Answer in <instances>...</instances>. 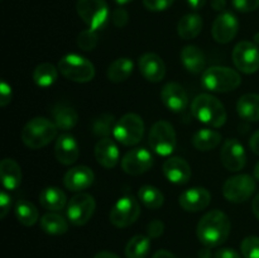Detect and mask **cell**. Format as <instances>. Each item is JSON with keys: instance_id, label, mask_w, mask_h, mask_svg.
<instances>
[{"instance_id": "1", "label": "cell", "mask_w": 259, "mask_h": 258, "mask_svg": "<svg viewBox=\"0 0 259 258\" xmlns=\"http://www.w3.org/2000/svg\"><path fill=\"white\" fill-rule=\"evenodd\" d=\"M232 224L225 212L222 210H211L200 219L196 234L200 242L206 247H219L228 239Z\"/></svg>"}, {"instance_id": "2", "label": "cell", "mask_w": 259, "mask_h": 258, "mask_svg": "<svg viewBox=\"0 0 259 258\" xmlns=\"http://www.w3.org/2000/svg\"><path fill=\"white\" fill-rule=\"evenodd\" d=\"M192 115L201 123L212 128H220L227 123L228 114L222 101L210 94H200L191 104Z\"/></svg>"}, {"instance_id": "3", "label": "cell", "mask_w": 259, "mask_h": 258, "mask_svg": "<svg viewBox=\"0 0 259 258\" xmlns=\"http://www.w3.org/2000/svg\"><path fill=\"white\" fill-rule=\"evenodd\" d=\"M58 128L53 120L45 118V116H37L28 121L22 129V141L28 148L39 149L48 146L57 136Z\"/></svg>"}, {"instance_id": "4", "label": "cell", "mask_w": 259, "mask_h": 258, "mask_svg": "<svg viewBox=\"0 0 259 258\" xmlns=\"http://www.w3.org/2000/svg\"><path fill=\"white\" fill-rule=\"evenodd\" d=\"M201 83L206 90L212 93H229L239 88L242 77L233 68L215 66L202 72Z\"/></svg>"}, {"instance_id": "5", "label": "cell", "mask_w": 259, "mask_h": 258, "mask_svg": "<svg viewBox=\"0 0 259 258\" xmlns=\"http://www.w3.org/2000/svg\"><path fill=\"white\" fill-rule=\"evenodd\" d=\"M58 71L67 80L73 82L85 83L95 77V67L93 62L80 55H66L58 61Z\"/></svg>"}, {"instance_id": "6", "label": "cell", "mask_w": 259, "mask_h": 258, "mask_svg": "<svg viewBox=\"0 0 259 258\" xmlns=\"http://www.w3.org/2000/svg\"><path fill=\"white\" fill-rule=\"evenodd\" d=\"M144 134L143 119L134 113L121 116L115 124L113 136L124 146H136L142 141Z\"/></svg>"}, {"instance_id": "7", "label": "cell", "mask_w": 259, "mask_h": 258, "mask_svg": "<svg viewBox=\"0 0 259 258\" xmlns=\"http://www.w3.org/2000/svg\"><path fill=\"white\" fill-rule=\"evenodd\" d=\"M148 139L151 148L159 156H169L176 148V132L167 120L156 121L149 131Z\"/></svg>"}, {"instance_id": "8", "label": "cell", "mask_w": 259, "mask_h": 258, "mask_svg": "<svg viewBox=\"0 0 259 258\" xmlns=\"http://www.w3.org/2000/svg\"><path fill=\"white\" fill-rule=\"evenodd\" d=\"M76 10L89 29L93 30L103 28L109 17V7L105 0H77Z\"/></svg>"}, {"instance_id": "9", "label": "cell", "mask_w": 259, "mask_h": 258, "mask_svg": "<svg viewBox=\"0 0 259 258\" xmlns=\"http://www.w3.org/2000/svg\"><path fill=\"white\" fill-rule=\"evenodd\" d=\"M255 191V181L250 175H235L229 177L223 185V195L230 202H244Z\"/></svg>"}, {"instance_id": "10", "label": "cell", "mask_w": 259, "mask_h": 258, "mask_svg": "<svg viewBox=\"0 0 259 258\" xmlns=\"http://www.w3.org/2000/svg\"><path fill=\"white\" fill-rule=\"evenodd\" d=\"M141 215V206L138 200L133 196H123L111 207L109 219L116 228H126L138 220Z\"/></svg>"}, {"instance_id": "11", "label": "cell", "mask_w": 259, "mask_h": 258, "mask_svg": "<svg viewBox=\"0 0 259 258\" xmlns=\"http://www.w3.org/2000/svg\"><path fill=\"white\" fill-rule=\"evenodd\" d=\"M96 202L90 194L80 192L67 202V218L73 225H85L95 212Z\"/></svg>"}, {"instance_id": "12", "label": "cell", "mask_w": 259, "mask_h": 258, "mask_svg": "<svg viewBox=\"0 0 259 258\" xmlns=\"http://www.w3.org/2000/svg\"><path fill=\"white\" fill-rule=\"evenodd\" d=\"M235 67L243 73H254L259 70V50L248 40H242L234 47L232 53Z\"/></svg>"}, {"instance_id": "13", "label": "cell", "mask_w": 259, "mask_h": 258, "mask_svg": "<svg viewBox=\"0 0 259 258\" xmlns=\"http://www.w3.org/2000/svg\"><path fill=\"white\" fill-rule=\"evenodd\" d=\"M222 163L228 171L238 172L243 169L247 163V153L238 139L230 138L227 139L223 144L222 152H220Z\"/></svg>"}, {"instance_id": "14", "label": "cell", "mask_w": 259, "mask_h": 258, "mask_svg": "<svg viewBox=\"0 0 259 258\" xmlns=\"http://www.w3.org/2000/svg\"><path fill=\"white\" fill-rule=\"evenodd\" d=\"M153 166V156L146 148H134L124 154L121 159V168L125 174L138 176L144 174Z\"/></svg>"}, {"instance_id": "15", "label": "cell", "mask_w": 259, "mask_h": 258, "mask_svg": "<svg viewBox=\"0 0 259 258\" xmlns=\"http://www.w3.org/2000/svg\"><path fill=\"white\" fill-rule=\"evenodd\" d=\"M239 29V22L237 17L230 12H223L215 18L211 27L212 38L218 43H229L234 39Z\"/></svg>"}, {"instance_id": "16", "label": "cell", "mask_w": 259, "mask_h": 258, "mask_svg": "<svg viewBox=\"0 0 259 258\" xmlns=\"http://www.w3.org/2000/svg\"><path fill=\"white\" fill-rule=\"evenodd\" d=\"M211 200V195L204 187H191L180 195L179 204L185 211L197 212L206 209Z\"/></svg>"}, {"instance_id": "17", "label": "cell", "mask_w": 259, "mask_h": 258, "mask_svg": "<svg viewBox=\"0 0 259 258\" xmlns=\"http://www.w3.org/2000/svg\"><path fill=\"white\" fill-rule=\"evenodd\" d=\"M161 100L168 110L174 113H181L186 109L189 96L180 83L168 82L162 89Z\"/></svg>"}, {"instance_id": "18", "label": "cell", "mask_w": 259, "mask_h": 258, "mask_svg": "<svg viewBox=\"0 0 259 258\" xmlns=\"http://www.w3.org/2000/svg\"><path fill=\"white\" fill-rule=\"evenodd\" d=\"M138 67L143 77L151 82H159L166 75V65L156 53H144L139 57Z\"/></svg>"}, {"instance_id": "19", "label": "cell", "mask_w": 259, "mask_h": 258, "mask_svg": "<svg viewBox=\"0 0 259 258\" xmlns=\"http://www.w3.org/2000/svg\"><path fill=\"white\" fill-rule=\"evenodd\" d=\"M55 156L60 163L65 166L73 164L80 157V147L75 137L71 134H61L55 146Z\"/></svg>"}, {"instance_id": "20", "label": "cell", "mask_w": 259, "mask_h": 258, "mask_svg": "<svg viewBox=\"0 0 259 258\" xmlns=\"http://www.w3.org/2000/svg\"><path fill=\"white\" fill-rule=\"evenodd\" d=\"M94 172L88 166H76L68 169L63 177V184L70 191H82L93 185Z\"/></svg>"}, {"instance_id": "21", "label": "cell", "mask_w": 259, "mask_h": 258, "mask_svg": "<svg viewBox=\"0 0 259 258\" xmlns=\"http://www.w3.org/2000/svg\"><path fill=\"white\" fill-rule=\"evenodd\" d=\"M163 174L169 182L176 185H185L191 179L190 164L180 157H171L163 163Z\"/></svg>"}, {"instance_id": "22", "label": "cell", "mask_w": 259, "mask_h": 258, "mask_svg": "<svg viewBox=\"0 0 259 258\" xmlns=\"http://www.w3.org/2000/svg\"><path fill=\"white\" fill-rule=\"evenodd\" d=\"M95 158L104 168H114L119 162V149L113 139L101 138L95 146Z\"/></svg>"}, {"instance_id": "23", "label": "cell", "mask_w": 259, "mask_h": 258, "mask_svg": "<svg viewBox=\"0 0 259 258\" xmlns=\"http://www.w3.org/2000/svg\"><path fill=\"white\" fill-rule=\"evenodd\" d=\"M0 177L5 190H17L22 184V169L13 158H4L0 162Z\"/></svg>"}, {"instance_id": "24", "label": "cell", "mask_w": 259, "mask_h": 258, "mask_svg": "<svg viewBox=\"0 0 259 258\" xmlns=\"http://www.w3.org/2000/svg\"><path fill=\"white\" fill-rule=\"evenodd\" d=\"M202 25H204L202 18L196 13H190V14L184 15L180 19L179 25H177V32L182 39H194L201 33Z\"/></svg>"}, {"instance_id": "25", "label": "cell", "mask_w": 259, "mask_h": 258, "mask_svg": "<svg viewBox=\"0 0 259 258\" xmlns=\"http://www.w3.org/2000/svg\"><path fill=\"white\" fill-rule=\"evenodd\" d=\"M181 62L189 72L201 73L205 67L204 52L196 46H186L181 51Z\"/></svg>"}, {"instance_id": "26", "label": "cell", "mask_w": 259, "mask_h": 258, "mask_svg": "<svg viewBox=\"0 0 259 258\" xmlns=\"http://www.w3.org/2000/svg\"><path fill=\"white\" fill-rule=\"evenodd\" d=\"M39 202L45 209L51 211H60L67 204V196L58 187H46L40 191Z\"/></svg>"}, {"instance_id": "27", "label": "cell", "mask_w": 259, "mask_h": 258, "mask_svg": "<svg viewBox=\"0 0 259 258\" xmlns=\"http://www.w3.org/2000/svg\"><path fill=\"white\" fill-rule=\"evenodd\" d=\"M222 142V134L210 128H204L197 131L192 137V146L197 151L207 152L217 148Z\"/></svg>"}, {"instance_id": "28", "label": "cell", "mask_w": 259, "mask_h": 258, "mask_svg": "<svg viewBox=\"0 0 259 258\" xmlns=\"http://www.w3.org/2000/svg\"><path fill=\"white\" fill-rule=\"evenodd\" d=\"M52 118L53 123L61 131H70V129L75 128L78 121V115L75 109L65 105V104L55 106V109L52 110Z\"/></svg>"}, {"instance_id": "29", "label": "cell", "mask_w": 259, "mask_h": 258, "mask_svg": "<svg viewBox=\"0 0 259 258\" xmlns=\"http://www.w3.org/2000/svg\"><path fill=\"white\" fill-rule=\"evenodd\" d=\"M237 111L240 118L249 121H259V95L245 94L237 103Z\"/></svg>"}, {"instance_id": "30", "label": "cell", "mask_w": 259, "mask_h": 258, "mask_svg": "<svg viewBox=\"0 0 259 258\" xmlns=\"http://www.w3.org/2000/svg\"><path fill=\"white\" fill-rule=\"evenodd\" d=\"M134 63L131 58H116L108 68V78L114 83H120L128 80L133 73Z\"/></svg>"}, {"instance_id": "31", "label": "cell", "mask_w": 259, "mask_h": 258, "mask_svg": "<svg viewBox=\"0 0 259 258\" xmlns=\"http://www.w3.org/2000/svg\"><path fill=\"white\" fill-rule=\"evenodd\" d=\"M40 228L50 235H62L67 233L68 223L65 218L56 212H47L40 218Z\"/></svg>"}, {"instance_id": "32", "label": "cell", "mask_w": 259, "mask_h": 258, "mask_svg": "<svg viewBox=\"0 0 259 258\" xmlns=\"http://www.w3.org/2000/svg\"><path fill=\"white\" fill-rule=\"evenodd\" d=\"M58 68L52 63H40L33 71V81L39 88H50L57 81Z\"/></svg>"}, {"instance_id": "33", "label": "cell", "mask_w": 259, "mask_h": 258, "mask_svg": "<svg viewBox=\"0 0 259 258\" xmlns=\"http://www.w3.org/2000/svg\"><path fill=\"white\" fill-rule=\"evenodd\" d=\"M151 250V238L146 235H134L125 247L126 258H146Z\"/></svg>"}, {"instance_id": "34", "label": "cell", "mask_w": 259, "mask_h": 258, "mask_svg": "<svg viewBox=\"0 0 259 258\" xmlns=\"http://www.w3.org/2000/svg\"><path fill=\"white\" fill-rule=\"evenodd\" d=\"M15 217H17L18 222L24 227H32L38 222L39 212L32 202L20 200L15 205Z\"/></svg>"}, {"instance_id": "35", "label": "cell", "mask_w": 259, "mask_h": 258, "mask_svg": "<svg viewBox=\"0 0 259 258\" xmlns=\"http://www.w3.org/2000/svg\"><path fill=\"white\" fill-rule=\"evenodd\" d=\"M138 199L148 209H158L164 202V196L161 190L152 185H144L139 189Z\"/></svg>"}, {"instance_id": "36", "label": "cell", "mask_w": 259, "mask_h": 258, "mask_svg": "<svg viewBox=\"0 0 259 258\" xmlns=\"http://www.w3.org/2000/svg\"><path fill=\"white\" fill-rule=\"evenodd\" d=\"M115 120L114 116L110 114H101L100 116L93 121V132L98 137H103V138H108L114 132L115 128Z\"/></svg>"}, {"instance_id": "37", "label": "cell", "mask_w": 259, "mask_h": 258, "mask_svg": "<svg viewBox=\"0 0 259 258\" xmlns=\"http://www.w3.org/2000/svg\"><path fill=\"white\" fill-rule=\"evenodd\" d=\"M240 250L244 258H259V237L250 235L243 239Z\"/></svg>"}, {"instance_id": "38", "label": "cell", "mask_w": 259, "mask_h": 258, "mask_svg": "<svg viewBox=\"0 0 259 258\" xmlns=\"http://www.w3.org/2000/svg\"><path fill=\"white\" fill-rule=\"evenodd\" d=\"M98 45V34L93 29H85L78 34L77 46L82 51H93Z\"/></svg>"}, {"instance_id": "39", "label": "cell", "mask_w": 259, "mask_h": 258, "mask_svg": "<svg viewBox=\"0 0 259 258\" xmlns=\"http://www.w3.org/2000/svg\"><path fill=\"white\" fill-rule=\"evenodd\" d=\"M175 0H143V5L149 12H163L168 9Z\"/></svg>"}, {"instance_id": "40", "label": "cell", "mask_w": 259, "mask_h": 258, "mask_svg": "<svg viewBox=\"0 0 259 258\" xmlns=\"http://www.w3.org/2000/svg\"><path fill=\"white\" fill-rule=\"evenodd\" d=\"M233 7L240 13L254 12L259 8V0H232Z\"/></svg>"}, {"instance_id": "41", "label": "cell", "mask_w": 259, "mask_h": 258, "mask_svg": "<svg viewBox=\"0 0 259 258\" xmlns=\"http://www.w3.org/2000/svg\"><path fill=\"white\" fill-rule=\"evenodd\" d=\"M128 12H126L125 9H123V8H118V9L114 10L113 14H111V20H113L114 25L118 28H123L124 25L128 23Z\"/></svg>"}, {"instance_id": "42", "label": "cell", "mask_w": 259, "mask_h": 258, "mask_svg": "<svg viewBox=\"0 0 259 258\" xmlns=\"http://www.w3.org/2000/svg\"><path fill=\"white\" fill-rule=\"evenodd\" d=\"M10 206H12V196L5 190H3L2 194H0V218L2 219L7 217Z\"/></svg>"}, {"instance_id": "43", "label": "cell", "mask_w": 259, "mask_h": 258, "mask_svg": "<svg viewBox=\"0 0 259 258\" xmlns=\"http://www.w3.org/2000/svg\"><path fill=\"white\" fill-rule=\"evenodd\" d=\"M163 230H164V224L158 219L149 223L148 228H147V233H148L149 238L161 237V235L163 234Z\"/></svg>"}, {"instance_id": "44", "label": "cell", "mask_w": 259, "mask_h": 258, "mask_svg": "<svg viewBox=\"0 0 259 258\" xmlns=\"http://www.w3.org/2000/svg\"><path fill=\"white\" fill-rule=\"evenodd\" d=\"M12 101V88L8 82L2 81L0 83V105L4 108Z\"/></svg>"}, {"instance_id": "45", "label": "cell", "mask_w": 259, "mask_h": 258, "mask_svg": "<svg viewBox=\"0 0 259 258\" xmlns=\"http://www.w3.org/2000/svg\"><path fill=\"white\" fill-rule=\"evenodd\" d=\"M214 258H242L239 253L232 248H222L215 253Z\"/></svg>"}, {"instance_id": "46", "label": "cell", "mask_w": 259, "mask_h": 258, "mask_svg": "<svg viewBox=\"0 0 259 258\" xmlns=\"http://www.w3.org/2000/svg\"><path fill=\"white\" fill-rule=\"evenodd\" d=\"M249 147L255 154H258L259 156V129L257 132H254V133H253V136L250 137Z\"/></svg>"}, {"instance_id": "47", "label": "cell", "mask_w": 259, "mask_h": 258, "mask_svg": "<svg viewBox=\"0 0 259 258\" xmlns=\"http://www.w3.org/2000/svg\"><path fill=\"white\" fill-rule=\"evenodd\" d=\"M187 4H189V7L192 8L194 10H200L205 7L206 0H187Z\"/></svg>"}, {"instance_id": "48", "label": "cell", "mask_w": 259, "mask_h": 258, "mask_svg": "<svg viewBox=\"0 0 259 258\" xmlns=\"http://www.w3.org/2000/svg\"><path fill=\"white\" fill-rule=\"evenodd\" d=\"M227 7V0H211V8L217 12H222Z\"/></svg>"}, {"instance_id": "49", "label": "cell", "mask_w": 259, "mask_h": 258, "mask_svg": "<svg viewBox=\"0 0 259 258\" xmlns=\"http://www.w3.org/2000/svg\"><path fill=\"white\" fill-rule=\"evenodd\" d=\"M152 258H176V255L172 254V253L168 252V250L161 249V250H157Z\"/></svg>"}, {"instance_id": "50", "label": "cell", "mask_w": 259, "mask_h": 258, "mask_svg": "<svg viewBox=\"0 0 259 258\" xmlns=\"http://www.w3.org/2000/svg\"><path fill=\"white\" fill-rule=\"evenodd\" d=\"M252 210H253V214H254L255 218L259 220V194L255 195V197L253 199Z\"/></svg>"}, {"instance_id": "51", "label": "cell", "mask_w": 259, "mask_h": 258, "mask_svg": "<svg viewBox=\"0 0 259 258\" xmlns=\"http://www.w3.org/2000/svg\"><path fill=\"white\" fill-rule=\"evenodd\" d=\"M94 258H120V257L116 255L115 253L108 252V250H103V252H99Z\"/></svg>"}, {"instance_id": "52", "label": "cell", "mask_w": 259, "mask_h": 258, "mask_svg": "<svg viewBox=\"0 0 259 258\" xmlns=\"http://www.w3.org/2000/svg\"><path fill=\"white\" fill-rule=\"evenodd\" d=\"M254 179L258 180V181H259V161L254 167Z\"/></svg>"}, {"instance_id": "53", "label": "cell", "mask_w": 259, "mask_h": 258, "mask_svg": "<svg viewBox=\"0 0 259 258\" xmlns=\"http://www.w3.org/2000/svg\"><path fill=\"white\" fill-rule=\"evenodd\" d=\"M116 3H118L119 5H125V4H129V3H132L133 0H115Z\"/></svg>"}, {"instance_id": "54", "label": "cell", "mask_w": 259, "mask_h": 258, "mask_svg": "<svg viewBox=\"0 0 259 258\" xmlns=\"http://www.w3.org/2000/svg\"><path fill=\"white\" fill-rule=\"evenodd\" d=\"M254 40H255V42H257V43H259V33H257V34L254 35Z\"/></svg>"}]
</instances>
